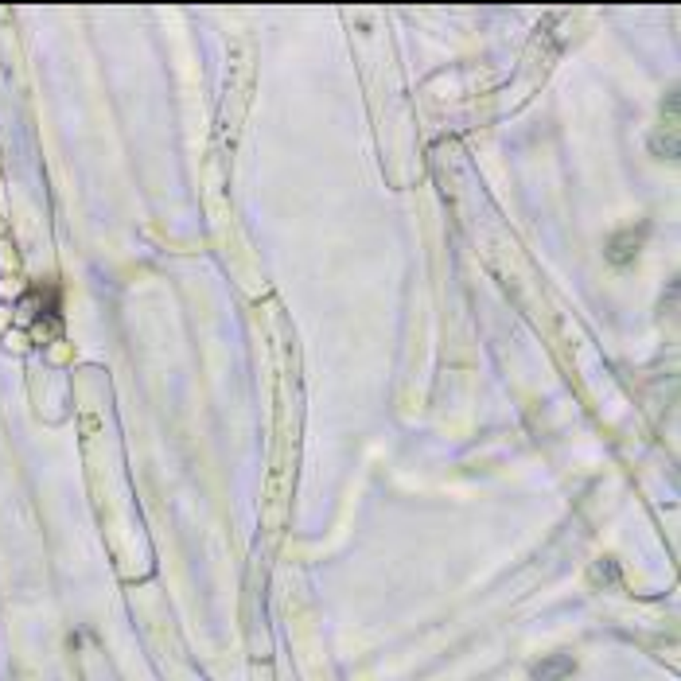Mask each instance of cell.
Instances as JSON below:
<instances>
[{"label": "cell", "instance_id": "cell-1", "mask_svg": "<svg viewBox=\"0 0 681 681\" xmlns=\"http://www.w3.org/2000/svg\"><path fill=\"white\" fill-rule=\"evenodd\" d=\"M646 234H650V222H638V226H631V230H619V234L608 241V261L611 265L634 261V253H638V246L646 241Z\"/></svg>", "mask_w": 681, "mask_h": 681}, {"label": "cell", "instance_id": "cell-2", "mask_svg": "<svg viewBox=\"0 0 681 681\" xmlns=\"http://www.w3.org/2000/svg\"><path fill=\"white\" fill-rule=\"evenodd\" d=\"M573 669H576L573 654H549V658H541L529 673H534V681H564Z\"/></svg>", "mask_w": 681, "mask_h": 681}]
</instances>
